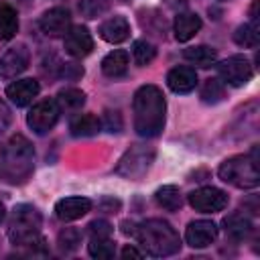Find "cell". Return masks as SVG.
<instances>
[{"instance_id": "2e32d148", "label": "cell", "mask_w": 260, "mask_h": 260, "mask_svg": "<svg viewBox=\"0 0 260 260\" xmlns=\"http://www.w3.org/2000/svg\"><path fill=\"white\" fill-rule=\"evenodd\" d=\"M167 85L175 93H189L197 85V73H195V69L185 67V65L173 67L169 71V75H167Z\"/></svg>"}, {"instance_id": "3957f363", "label": "cell", "mask_w": 260, "mask_h": 260, "mask_svg": "<svg viewBox=\"0 0 260 260\" xmlns=\"http://www.w3.org/2000/svg\"><path fill=\"white\" fill-rule=\"evenodd\" d=\"M146 254L162 258L173 256L181 250V238L177 230L165 219H146L136 228L134 234Z\"/></svg>"}, {"instance_id": "1f68e13d", "label": "cell", "mask_w": 260, "mask_h": 260, "mask_svg": "<svg viewBox=\"0 0 260 260\" xmlns=\"http://www.w3.org/2000/svg\"><path fill=\"white\" fill-rule=\"evenodd\" d=\"M122 126H124V122H122V116H120V112L118 110H106L104 112V120H102V128H106L108 132H120L122 130Z\"/></svg>"}, {"instance_id": "8d00e7d4", "label": "cell", "mask_w": 260, "mask_h": 260, "mask_svg": "<svg viewBox=\"0 0 260 260\" xmlns=\"http://www.w3.org/2000/svg\"><path fill=\"white\" fill-rule=\"evenodd\" d=\"M122 258H142V254H140L136 248H132V246H126V248L122 250Z\"/></svg>"}, {"instance_id": "f35d334b", "label": "cell", "mask_w": 260, "mask_h": 260, "mask_svg": "<svg viewBox=\"0 0 260 260\" xmlns=\"http://www.w3.org/2000/svg\"><path fill=\"white\" fill-rule=\"evenodd\" d=\"M189 0H171V4H187Z\"/></svg>"}, {"instance_id": "4316f807", "label": "cell", "mask_w": 260, "mask_h": 260, "mask_svg": "<svg viewBox=\"0 0 260 260\" xmlns=\"http://www.w3.org/2000/svg\"><path fill=\"white\" fill-rule=\"evenodd\" d=\"M87 250H89V256L100 258V260L114 258V254H116V246L110 238H91Z\"/></svg>"}, {"instance_id": "8fae6325", "label": "cell", "mask_w": 260, "mask_h": 260, "mask_svg": "<svg viewBox=\"0 0 260 260\" xmlns=\"http://www.w3.org/2000/svg\"><path fill=\"white\" fill-rule=\"evenodd\" d=\"M39 26H41V30H43L47 37H65V32L71 28V14H69V10L63 8V6L49 8V10L41 16Z\"/></svg>"}, {"instance_id": "9a60e30c", "label": "cell", "mask_w": 260, "mask_h": 260, "mask_svg": "<svg viewBox=\"0 0 260 260\" xmlns=\"http://www.w3.org/2000/svg\"><path fill=\"white\" fill-rule=\"evenodd\" d=\"M39 89L41 87H39L37 79H18V81H12L6 87V98L14 106H26L37 98Z\"/></svg>"}, {"instance_id": "f546056e", "label": "cell", "mask_w": 260, "mask_h": 260, "mask_svg": "<svg viewBox=\"0 0 260 260\" xmlns=\"http://www.w3.org/2000/svg\"><path fill=\"white\" fill-rule=\"evenodd\" d=\"M112 0H79V12L85 18H98L108 12Z\"/></svg>"}, {"instance_id": "5b68a950", "label": "cell", "mask_w": 260, "mask_h": 260, "mask_svg": "<svg viewBox=\"0 0 260 260\" xmlns=\"http://www.w3.org/2000/svg\"><path fill=\"white\" fill-rule=\"evenodd\" d=\"M41 225H43V219L37 207L20 203L12 209L10 223H8V238L12 244H18V246L35 244L39 240Z\"/></svg>"}, {"instance_id": "74e56055", "label": "cell", "mask_w": 260, "mask_h": 260, "mask_svg": "<svg viewBox=\"0 0 260 260\" xmlns=\"http://www.w3.org/2000/svg\"><path fill=\"white\" fill-rule=\"evenodd\" d=\"M122 232H124L126 236H128V234L134 236V234H136V223H134V221H122Z\"/></svg>"}, {"instance_id": "52a82bcc", "label": "cell", "mask_w": 260, "mask_h": 260, "mask_svg": "<svg viewBox=\"0 0 260 260\" xmlns=\"http://www.w3.org/2000/svg\"><path fill=\"white\" fill-rule=\"evenodd\" d=\"M59 114H61V108L55 100H41L30 108L26 116V124L35 134H47L57 124Z\"/></svg>"}, {"instance_id": "4fadbf2b", "label": "cell", "mask_w": 260, "mask_h": 260, "mask_svg": "<svg viewBox=\"0 0 260 260\" xmlns=\"http://www.w3.org/2000/svg\"><path fill=\"white\" fill-rule=\"evenodd\" d=\"M215 238H217V225L209 219L191 221L185 232V240L191 248H205V246L213 244Z\"/></svg>"}, {"instance_id": "7402d4cb", "label": "cell", "mask_w": 260, "mask_h": 260, "mask_svg": "<svg viewBox=\"0 0 260 260\" xmlns=\"http://www.w3.org/2000/svg\"><path fill=\"white\" fill-rule=\"evenodd\" d=\"M183 57H185L189 63H193V65L209 67V65L215 63L217 53H215V49H211V47H207V45H197V47H187V49L183 51Z\"/></svg>"}, {"instance_id": "e0dca14e", "label": "cell", "mask_w": 260, "mask_h": 260, "mask_svg": "<svg viewBox=\"0 0 260 260\" xmlns=\"http://www.w3.org/2000/svg\"><path fill=\"white\" fill-rule=\"evenodd\" d=\"M98 32H100V37H102L104 41L116 45V43H122V41L128 39V35H130V24H128V20H126L124 16L116 14V16H112V18L104 20V22L100 24Z\"/></svg>"}, {"instance_id": "7a4b0ae2", "label": "cell", "mask_w": 260, "mask_h": 260, "mask_svg": "<svg viewBox=\"0 0 260 260\" xmlns=\"http://www.w3.org/2000/svg\"><path fill=\"white\" fill-rule=\"evenodd\" d=\"M35 169V150L30 142L16 134L0 146V177L8 183H24Z\"/></svg>"}, {"instance_id": "ac0fdd59", "label": "cell", "mask_w": 260, "mask_h": 260, "mask_svg": "<svg viewBox=\"0 0 260 260\" xmlns=\"http://www.w3.org/2000/svg\"><path fill=\"white\" fill-rule=\"evenodd\" d=\"M199 28H201V18L195 12H181V14H177L175 24H173L175 39L181 41V43L193 39L199 32Z\"/></svg>"}, {"instance_id": "6da1fadb", "label": "cell", "mask_w": 260, "mask_h": 260, "mask_svg": "<svg viewBox=\"0 0 260 260\" xmlns=\"http://www.w3.org/2000/svg\"><path fill=\"white\" fill-rule=\"evenodd\" d=\"M134 110V130L144 136L152 138L158 136L165 126V95L156 85H142L134 93L132 102Z\"/></svg>"}, {"instance_id": "30bf717a", "label": "cell", "mask_w": 260, "mask_h": 260, "mask_svg": "<svg viewBox=\"0 0 260 260\" xmlns=\"http://www.w3.org/2000/svg\"><path fill=\"white\" fill-rule=\"evenodd\" d=\"M28 61H30V55L26 45L22 43L12 45L0 55V73L4 77H16L28 67Z\"/></svg>"}, {"instance_id": "ba28073f", "label": "cell", "mask_w": 260, "mask_h": 260, "mask_svg": "<svg viewBox=\"0 0 260 260\" xmlns=\"http://www.w3.org/2000/svg\"><path fill=\"white\" fill-rule=\"evenodd\" d=\"M217 73L225 83H230L234 87H240V85H246L252 79L254 71H252L250 61L244 55H232V57L223 59L217 65Z\"/></svg>"}, {"instance_id": "e575fe53", "label": "cell", "mask_w": 260, "mask_h": 260, "mask_svg": "<svg viewBox=\"0 0 260 260\" xmlns=\"http://www.w3.org/2000/svg\"><path fill=\"white\" fill-rule=\"evenodd\" d=\"M98 207H100L102 211H106V213H116V211L120 209V201L114 199V197H104V199L98 203Z\"/></svg>"}, {"instance_id": "484cf974", "label": "cell", "mask_w": 260, "mask_h": 260, "mask_svg": "<svg viewBox=\"0 0 260 260\" xmlns=\"http://www.w3.org/2000/svg\"><path fill=\"white\" fill-rule=\"evenodd\" d=\"M234 41L240 45V47H258V41H260V35H258V26L252 24V22H246L242 26L236 28L234 32Z\"/></svg>"}, {"instance_id": "4dcf8cb0", "label": "cell", "mask_w": 260, "mask_h": 260, "mask_svg": "<svg viewBox=\"0 0 260 260\" xmlns=\"http://www.w3.org/2000/svg\"><path fill=\"white\" fill-rule=\"evenodd\" d=\"M79 238H81V236H79L77 230H73V228H65V230L59 234V248L65 250V252H71V250L77 248Z\"/></svg>"}, {"instance_id": "8992f818", "label": "cell", "mask_w": 260, "mask_h": 260, "mask_svg": "<svg viewBox=\"0 0 260 260\" xmlns=\"http://www.w3.org/2000/svg\"><path fill=\"white\" fill-rule=\"evenodd\" d=\"M152 160H154V148L144 146V144H134L120 158V162L116 167V173L126 177V179L138 181V179H142L146 175V171L150 169Z\"/></svg>"}, {"instance_id": "836d02e7", "label": "cell", "mask_w": 260, "mask_h": 260, "mask_svg": "<svg viewBox=\"0 0 260 260\" xmlns=\"http://www.w3.org/2000/svg\"><path fill=\"white\" fill-rule=\"evenodd\" d=\"M61 75L67 77V79H75V77H81L83 75V69L75 63H63L61 65Z\"/></svg>"}, {"instance_id": "603a6c76", "label": "cell", "mask_w": 260, "mask_h": 260, "mask_svg": "<svg viewBox=\"0 0 260 260\" xmlns=\"http://www.w3.org/2000/svg\"><path fill=\"white\" fill-rule=\"evenodd\" d=\"M154 199H156V203H158L162 209H167V211H177V209H181V205H183L181 191H179V187H175V185H162L160 189H156Z\"/></svg>"}, {"instance_id": "d6a6232c", "label": "cell", "mask_w": 260, "mask_h": 260, "mask_svg": "<svg viewBox=\"0 0 260 260\" xmlns=\"http://www.w3.org/2000/svg\"><path fill=\"white\" fill-rule=\"evenodd\" d=\"M87 232L91 234V238H110L112 236V225L106 219H93L87 225Z\"/></svg>"}, {"instance_id": "7c38bea8", "label": "cell", "mask_w": 260, "mask_h": 260, "mask_svg": "<svg viewBox=\"0 0 260 260\" xmlns=\"http://www.w3.org/2000/svg\"><path fill=\"white\" fill-rule=\"evenodd\" d=\"M65 51L75 59L87 57L93 51V39H91L89 30L85 26H81V24L79 26H71L65 32Z\"/></svg>"}, {"instance_id": "9c48e42d", "label": "cell", "mask_w": 260, "mask_h": 260, "mask_svg": "<svg viewBox=\"0 0 260 260\" xmlns=\"http://www.w3.org/2000/svg\"><path fill=\"white\" fill-rule=\"evenodd\" d=\"M189 203L197 211L215 213L228 205V195L217 187H201V189H195L193 193H189Z\"/></svg>"}, {"instance_id": "ffe728a7", "label": "cell", "mask_w": 260, "mask_h": 260, "mask_svg": "<svg viewBox=\"0 0 260 260\" xmlns=\"http://www.w3.org/2000/svg\"><path fill=\"white\" fill-rule=\"evenodd\" d=\"M102 71L108 77H122L128 71V53L122 49H116L112 53H108L102 59Z\"/></svg>"}, {"instance_id": "5bb4252c", "label": "cell", "mask_w": 260, "mask_h": 260, "mask_svg": "<svg viewBox=\"0 0 260 260\" xmlns=\"http://www.w3.org/2000/svg\"><path fill=\"white\" fill-rule=\"evenodd\" d=\"M89 209H91V201H89L87 197H79V195L63 197V199H59L57 205H55V213H57V217L63 219V221L79 219V217H83Z\"/></svg>"}, {"instance_id": "ab89813d", "label": "cell", "mask_w": 260, "mask_h": 260, "mask_svg": "<svg viewBox=\"0 0 260 260\" xmlns=\"http://www.w3.org/2000/svg\"><path fill=\"white\" fill-rule=\"evenodd\" d=\"M2 219H4V205L0 203V221H2Z\"/></svg>"}, {"instance_id": "44dd1931", "label": "cell", "mask_w": 260, "mask_h": 260, "mask_svg": "<svg viewBox=\"0 0 260 260\" xmlns=\"http://www.w3.org/2000/svg\"><path fill=\"white\" fill-rule=\"evenodd\" d=\"M69 130L73 136H93L102 130V120L93 114H81L71 120Z\"/></svg>"}, {"instance_id": "277c9868", "label": "cell", "mask_w": 260, "mask_h": 260, "mask_svg": "<svg viewBox=\"0 0 260 260\" xmlns=\"http://www.w3.org/2000/svg\"><path fill=\"white\" fill-rule=\"evenodd\" d=\"M217 175L221 181L238 187V189H254L260 183V169H258V148L254 146L250 154H236L225 158Z\"/></svg>"}, {"instance_id": "d4e9b609", "label": "cell", "mask_w": 260, "mask_h": 260, "mask_svg": "<svg viewBox=\"0 0 260 260\" xmlns=\"http://www.w3.org/2000/svg\"><path fill=\"white\" fill-rule=\"evenodd\" d=\"M55 102L65 112H75V110H79L85 104V93L81 89H77V87H65V89H61L57 93V100Z\"/></svg>"}, {"instance_id": "d6986e66", "label": "cell", "mask_w": 260, "mask_h": 260, "mask_svg": "<svg viewBox=\"0 0 260 260\" xmlns=\"http://www.w3.org/2000/svg\"><path fill=\"white\" fill-rule=\"evenodd\" d=\"M223 230H225V234L232 240L242 242V240H246L254 232V225H252V221L246 215H242V213H230L223 219Z\"/></svg>"}, {"instance_id": "cb8c5ba5", "label": "cell", "mask_w": 260, "mask_h": 260, "mask_svg": "<svg viewBox=\"0 0 260 260\" xmlns=\"http://www.w3.org/2000/svg\"><path fill=\"white\" fill-rule=\"evenodd\" d=\"M18 32V16L16 10L8 4L0 2V39L8 41Z\"/></svg>"}, {"instance_id": "f1b7e54d", "label": "cell", "mask_w": 260, "mask_h": 260, "mask_svg": "<svg viewBox=\"0 0 260 260\" xmlns=\"http://www.w3.org/2000/svg\"><path fill=\"white\" fill-rule=\"evenodd\" d=\"M225 95V87L219 79H207L205 85L201 87V100L205 104H217Z\"/></svg>"}, {"instance_id": "d590c367", "label": "cell", "mask_w": 260, "mask_h": 260, "mask_svg": "<svg viewBox=\"0 0 260 260\" xmlns=\"http://www.w3.org/2000/svg\"><path fill=\"white\" fill-rule=\"evenodd\" d=\"M10 120H12V116H10V110H8V106H6L4 102H0V134H4V132L8 130V126H10Z\"/></svg>"}, {"instance_id": "83f0119b", "label": "cell", "mask_w": 260, "mask_h": 260, "mask_svg": "<svg viewBox=\"0 0 260 260\" xmlns=\"http://www.w3.org/2000/svg\"><path fill=\"white\" fill-rule=\"evenodd\" d=\"M154 55H156V49H154L152 43H148L144 39L134 41V45H132V57H134V61L138 65H148L154 59Z\"/></svg>"}]
</instances>
